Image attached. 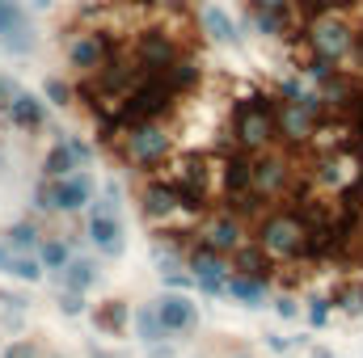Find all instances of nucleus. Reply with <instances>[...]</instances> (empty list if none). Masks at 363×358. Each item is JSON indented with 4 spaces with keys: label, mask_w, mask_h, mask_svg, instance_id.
I'll use <instances>...</instances> for the list:
<instances>
[{
    "label": "nucleus",
    "mask_w": 363,
    "mask_h": 358,
    "mask_svg": "<svg viewBox=\"0 0 363 358\" xmlns=\"http://www.w3.org/2000/svg\"><path fill=\"white\" fill-rule=\"evenodd\" d=\"M0 358H47V354L34 350V346H0Z\"/></svg>",
    "instance_id": "1"
}]
</instances>
